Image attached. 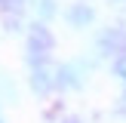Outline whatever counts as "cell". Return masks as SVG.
<instances>
[{"mask_svg":"<svg viewBox=\"0 0 126 123\" xmlns=\"http://www.w3.org/2000/svg\"><path fill=\"white\" fill-rule=\"evenodd\" d=\"M92 18H95V12H92V6H86V3H74L71 9H68V22H71V28H86Z\"/></svg>","mask_w":126,"mask_h":123,"instance_id":"cell-4","label":"cell"},{"mask_svg":"<svg viewBox=\"0 0 126 123\" xmlns=\"http://www.w3.org/2000/svg\"><path fill=\"white\" fill-rule=\"evenodd\" d=\"M59 86V68H52L46 62V65H37V68H31V89L34 92H49V89H55Z\"/></svg>","mask_w":126,"mask_h":123,"instance_id":"cell-3","label":"cell"},{"mask_svg":"<svg viewBox=\"0 0 126 123\" xmlns=\"http://www.w3.org/2000/svg\"><path fill=\"white\" fill-rule=\"evenodd\" d=\"M52 46H55V40H52V34H49V28L40 25V22H34L31 25V34H28V65L31 68L46 65Z\"/></svg>","mask_w":126,"mask_h":123,"instance_id":"cell-1","label":"cell"},{"mask_svg":"<svg viewBox=\"0 0 126 123\" xmlns=\"http://www.w3.org/2000/svg\"><path fill=\"white\" fill-rule=\"evenodd\" d=\"M59 123H80L77 117H68V120H59Z\"/></svg>","mask_w":126,"mask_h":123,"instance_id":"cell-10","label":"cell"},{"mask_svg":"<svg viewBox=\"0 0 126 123\" xmlns=\"http://www.w3.org/2000/svg\"><path fill=\"white\" fill-rule=\"evenodd\" d=\"M83 77H80L77 65H62L59 68V86H80Z\"/></svg>","mask_w":126,"mask_h":123,"instance_id":"cell-5","label":"cell"},{"mask_svg":"<svg viewBox=\"0 0 126 123\" xmlns=\"http://www.w3.org/2000/svg\"><path fill=\"white\" fill-rule=\"evenodd\" d=\"M117 74H120V77H123V83H126V59L117 62Z\"/></svg>","mask_w":126,"mask_h":123,"instance_id":"cell-8","label":"cell"},{"mask_svg":"<svg viewBox=\"0 0 126 123\" xmlns=\"http://www.w3.org/2000/svg\"><path fill=\"white\" fill-rule=\"evenodd\" d=\"M34 9L40 12V18H52L55 15V3L52 0H34Z\"/></svg>","mask_w":126,"mask_h":123,"instance_id":"cell-6","label":"cell"},{"mask_svg":"<svg viewBox=\"0 0 126 123\" xmlns=\"http://www.w3.org/2000/svg\"><path fill=\"white\" fill-rule=\"evenodd\" d=\"M111 3H126V0H111Z\"/></svg>","mask_w":126,"mask_h":123,"instance_id":"cell-11","label":"cell"},{"mask_svg":"<svg viewBox=\"0 0 126 123\" xmlns=\"http://www.w3.org/2000/svg\"><path fill=\"white\" fill-rule=\"evenodd\" d=\"M22 3H25V0H0V9H3V12H18V9H22Z\"/></svg>","mask_w":126,"mask_h":123,"instance_id":"cell-7","label":"cell"},{"mask_svg":"<svg viewBox=\"0 0 126 123\" xmlns=\"http://www.w3.org/2000/svg\"><path fill=\"white\" fill-rule=\"evenodd\" d=\"M120 114L126 117V92H123V98H120Z\"/></svg>","mask_w":126,"mask_h":123,"instance_id":"cell-9","label":"cell"},{"mask_svg":"<svg viewBox=\"0 0 126 123\" xmlns=\"http://www.w3.org/2000/svg\"><path fill=\"white\" fill-rule=\"evenodd\" d=\"M0 123H3V117H0Z\"/></svg>","mask_w":126,"mask_h":123,"instance_id":"cell-12","label":"cell"},{"mask_svg":"<svg viewBox=\"0 0 126 123\" xmlns=\"http://www.w3.org/2000/svg\"><path fill=\"white\" fill-rule=\"evenodd\" d=\"M98 52L108 59H126V31L123 28H105L98 34Z\"/></svg>","mask_w":126,"mask_h":123,"instance_id":"cell-2","label":"cell"}]
</instances>
